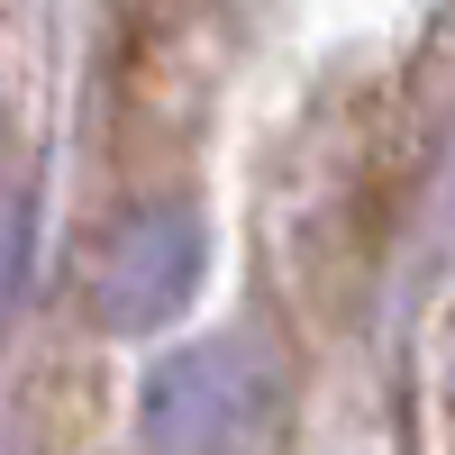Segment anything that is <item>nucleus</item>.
Masks as SVG:
<instances>
[{"label": "nucleus", "mask_w": 455, "mask_h": 455, "mask_svg": "<svg viewBox=\"0 0 455 455\" xmlns=\"http://www.w3.org/2000/svg\"><path fill=\"white\" fill-rule=\"evenodd\" d=\"M446 401H455V383H446Z\"/></svg>", "instance_id": "7ed1b4c3"}, {"label": "nucleus", "mask_w": 455, "mask_h": 455, "mask_svg": "<svg viewBox=\"0 0 455 455\" xmlns=\"http://www.w3.org/2000/svg\"><path fill=\"white\" fill-rule=\"evenodd\" d=\"M201 255H210V237H201V219L192 210H137L119 237L100 246V264H92V319L100 328H156V319H173L182 300H192V283H201Z\"/></svg>", "instance_id": "f03ea898"}, {"label": "nucleus", "mask_w": 455, "mask_h": 455, "mask_svg": "<svg viewBox=\"0 0 455 455\" xmlns=\"http://www.w3.org/2000/svg\"><path fill=\"white\" fill-rule=\"evenodd\" d=\"M264 401H274V373H264L255 347H237V337H210V347L173 355L156 383H146V446L156 455H228L255 419Z\"/></svg>", "instance_id": "f257e3e1"}]
</instances>
